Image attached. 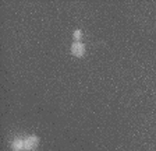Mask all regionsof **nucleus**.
<instances>
[{
  "instance_id": "20e7f679",
  "label": "nucleus",
  "mask_w": 156,
  "mask_h": 151,
  "mask_svg": "<svg viewBox=\"0 0 156 151\" xmlns=\"http://www.w3.org/2000/svg\"><path fill=\"white\" fill-rule=\"evenodd\" d=\"M73 38H74V42H81L82 31L81 30H75L74 32H73Z\"/></svg>"
},
{
  "instance_id": "39448f33",
  "label": "nucleus",
  "mask_w": 156,
  "mask_h": 151,
  "mask_svg": "<svg viewBox=\"0 0 156 151\" xmlns=\"http://www.w3.org/2000/svg\"><path fill=\"white\" fill-rule=\"evenodd\" d=\"M21 151H23V150H21Z\"/></svg>"
},
{
  "instance_id": "f03ea898",
  "label": "nucleus",
  "mask_w": 156,
  "mask_h": 151,
  "mask_svg": "<svg viewBox=\"0 0 156 151\" xmlns=\"http://www.w3.org/2000/svg\"><path fill=\"white\" fill-rule=\"evenodd\" d=\"M85 50H87V48L82 42H73V45L70 46V53L75 57H82L85 55Z\"/></svg>"
},
{
  "instance_id": "7ed1b4c3",
  "label": "nucleus",
  "mask_w": 156,
  "mask_h": 151,
  "mask_svg": "<svg viewBox=\"0 0 156 151\" xmlns=\"http://www.w3.org/2000/svg\"><path fill=\"white\" fill-rule=\"evenodd\" d=\"M10 147H11L13 151L24 150V137H21V136H16V137L11 140V143H10Z\"/></svg>"
},
{
  "instance_id": "f257e3e1",
  "label": "nucleus",
  "mask_w": 156,
  "mask_h": 151,
  "mask_svg": "<svg viewBox=\"0 0 156 151\" xmlns=\"http://www.w3.org/2000/svg\"><path fill=\"white\" fill-rule=\"evenodd\" d=\"M39 144V137L38 136H25L24 137V150L27 151H31V150H35Z\"/></svg>"
}]
</instances>
